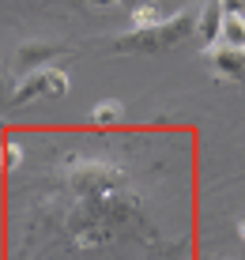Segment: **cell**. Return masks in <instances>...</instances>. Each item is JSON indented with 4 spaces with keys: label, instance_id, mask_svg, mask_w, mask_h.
Returning <instances> with one entry per match:
<instances>
[{
    "label": "cell",
    "instance_id": "7a4b0ae2",
    "mask_svg": "<svg viewBox=\"0 0 245 260\" xmlns=\"http://www.w3.org/2000/svg\"><path fill=\"white\" fill-rule=\"evenodd\" d=\"M65 49L60 42H42V38H34V42H23L19 49H15V68H19V76H26V72H38V68H49V60H57V57H65Z\"/></svg>",
    "mask_w": 245,
    "mask_h": 260
},
{
    "label": "cell",
    "instance_id": "6da1fadb",
    "mask_svg": "<svg viewBox=\"0 0 245 260\" xmlns=\"http://www.w3.org/2000/svg\"><path fill=\"white\" fill-rule=\"evenodd\" d=\"M189 34H196V12H177L159 26L129 30L121 38H113V53H162V49L181 46Z\"/></svg>",
    "mask_w": 245,
    "mask_h": 260
},
{
    "label": "cell",
    "instance_id": "9c48e42d",
    "mask_svg": "<svg viewBox=\"0 0 245 260\" xmlns=\"http://www.w3.org/2000/svg\"><path fill=\"white\" fill-rule=\"evenodd\" d=\"M68 72L65 68H53L49 64V98H60V94H68Z\"/></svg>",
    "mask_w": 245,
    "mask_h": 260
},
{
    "label": "cell",
    "instance_id": "4fadbf2b",
    "mask_svg": "<svg viewBox=\"0 0 245 260\" xmlns=\"http://www.w3.org/2000/svg\"><path fill=\"white\" fill-rule=\"evenodd\" d=\"M87 4H95V8H110V4H121V0H87Z\"/></svg>",
    "mask_w": 245,
    "mask_h": 260
},
{
    "label": "cell",
    "instance_id": "8fae6325",
    "mask_svg": "<svg viewBox=\"0 0 245 260\" xmlns=\"http://www.w3.org/2000/svg\"><path fill=\"white\" fill-rule=\"evenodd\" d=\"M219 8L226 15H245V0H219Z\"/></svg>",
    "mask_w": 245,
    "mask_h": 260
},
{
    "label": "cell",
    "instance_id": "8992f818",
    "mask_svg": "<svg viewBox=\"0 0 245 260\" xmlns=\"http://www.w3.org/2000/svg\"><path fill=\"white\" fill-rule=\"evenodd\" d=\"M219 46H230V49H245V15H226V12H223Z\"/></svg>",
    "mask_w": 245,
    "mask_h": 260
},
{
    "label": "cell",
    "instance_id": "ba28073f",
    "mask_svg": "<svg viewBox=\"0 0 245 260\" xmlns=\"http://www.w3.org/2000/svg\"><path fill=\"white\" fill-rule=\"evenodd\" d=\"M125 121V106L117 102V98H102V102H95V110H90V124H117Z\"/></svg>",
    "mask_w": 245,
    "mask_h": 260
},
{
    "label": "cell",
    "instance_id": "3957f363",
    "mask_svg": "<svg viewBox=\"0 0 245 260\" xmlns=\"http://www.w3.org/2000/svg\"><path fill=\"white\" fill-rule=\"evenodd\" d=\"M34 98H49V68L19 76V83L8 94V106H26V102H34Z\"/></svg>",
    "mask_w": 245,
    "mask_h": 260
},
{
    "label": "cell",
    "instance_id": "277c9868",
    "mask_svg": "<svg viewBox=\"0 0 245 260\" xmlns=\"http://www.w3.org/2000/svg\"><path fill=\"white\" fill-rule=\"evenodd\" d=\"M204 57L211 60V68L223 79H245V49H230V46H207Z\"/></svg>",
    "mask_w": 245,
    "mask_h": 260
},
{
    "label": "cell",
    "instance_id": "52a82bcc",
    "mask_svg": "<svg viewBox=\"0 0 245 260\" xmlns=\"http://www.w3.org/2000/svg\"><path fill=\"white\" fill-rule=\"evenodd\" d=\"M166 19H170V15L162 12L159 4H151V0H143V4L132 8V30H147V26H159Z\"/></svg>",
    "mask_w": 245,
    "mask_h": 260
},
{
    "label": "cell",
    "instance_id": "5b68a950",
    "mask_svg": "<svg viewBox=\"0 0 245 260\" xmlns=\"http://www.w3.org/2000/svg\"><path fill=\"white\" fill-rule=\"evenodd\" d=\"M219 30H223V8H219V0H207V4L196 12V38H200V46H215V38H219Z\"/></svg>",
    "mask_w": 245,
    "mask_h": 260
},
{
    "label": "cell",
    "instance_id": "5bb4252c",
    "mask_svg": "<svg viewBox=\"0 0 245 260\" xmlns=\"http://www.w3.org/2000/svg\"><path fill=\"white\" fill-rule=\"evenodd\" d=\"M238 238H241V241H245V219H241V222H238Z\"/></svg>",
    "mask_w": 245,
    "mask_h": 260
},
{
    "label": "cell",
    "instance_id": "30bf717a",
    "mask_svg": "<svg viewBox=\"0 0 245 260\" xmlns=\"http://www.w3.org/2000/svg\"><path fill=\"white\" fill-rule=\"evenodd\" d=\"M0 162H4V166H12V170H15V166H19V162H23V147H19V143H8V147H4V151H0Z\"/></svg>",
    "mask_w": 245,
    "mask_h": 260
},
{
    "label": "cell",
    "instance_id": "7c38bea8",
    "mask_svg": "<svg viewBox=\"0 0 245 260\" xmlns=\"http://www.w3.org/2000/svg\"><path fill=\"white\" fill-rule=\"evenodd\" d=\"M4 91H8V79H4V68H0V106H4Z\"/></svg>",
    "mask_w": 245,
    "mask_h": 260
}]
</instances>
